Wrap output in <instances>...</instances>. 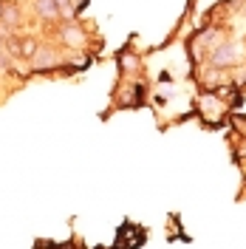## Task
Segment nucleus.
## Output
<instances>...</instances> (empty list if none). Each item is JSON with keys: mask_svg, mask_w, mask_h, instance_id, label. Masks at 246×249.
Segmentation results:
<instances>
[{"mask_svg": "<svg viewBox=\"0 0 246 249\" xmlns=\"http://www.w3.org/2000/svg\"><path fill=\"white\" fill-rule=\"evenodd\" d=\"M40 9H43V15H54V6H51V0H40Z\"/></svg>", "mask_w": 246, "mask_h": 249, "instance_id": "1", "label": "nucleus"}]
</instances>
